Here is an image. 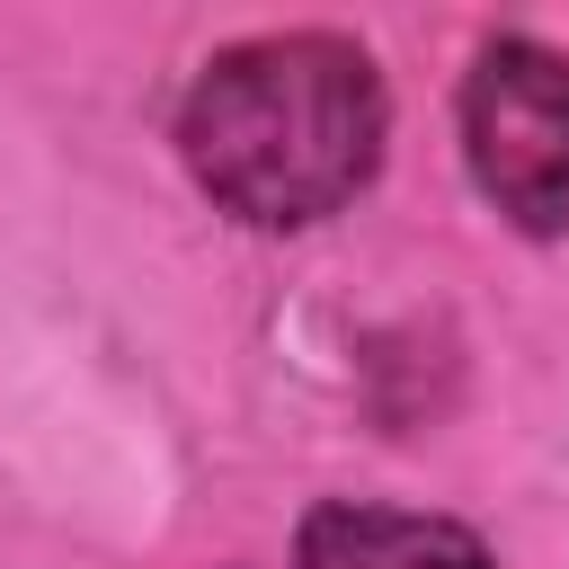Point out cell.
Segmentation results:
<instances>
[{
    "mask_svg": "<svg viewBox=\"0 0 569 569\" xmlns=\"http://www.w3.org/2000/svg\"><path fill=\"white\" fill-rule=\"evenodd\" d=\"M178 142L196 187L240 222H320L373 178L382 89L338 36H258L196 80Z\"/></svg>",
    "mask_w": 569,
    "mask_h": 569,
    "instance_id": "obj_1",
    "label": "cell"
},
{
    "mask_svg": "<svg viewBox=\"0 0 569 569\" xmlns=\"http://www.w3.org/2000/svg\"><path fill=\"white\" fill-rule=\"evenodd\" d=\"M462 151L516 231H569V62L498 36L462 89Z\"/></svg>",
    "mask_w": 569,
    "mask_h": 569,
    "instance_id": "obj_2",
    "label": "cell"
},
{
    "mask_svg": "<svg viewBox=\"0 0 569 569\" xmlns=\"http://www.w3.org/2000/svg\"><path fill=\"white\" fill-rule=\"evenodd\" d=\"M293 569H489V551L445 525V516H400V507H320L302 525Z\"/></svg>",
    "mask_w": 569,
    "mask_h": 569,
    "instance_id": "obj_3",
    "label": "cell"
}]
</instances>
